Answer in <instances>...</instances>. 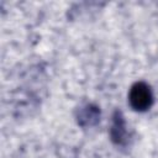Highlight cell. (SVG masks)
Here are the masks:
<instances>
[{
  "instance_id": "6da1fadb",
  "label": "cell",
  "mask_w": 158,
  "mask_h": 158,
  "mask_svg": "<svg viewBox=\"0 0 158 158\" xmlns=\"http://www.w3.org/2000/svg\"><path fill=\"white\" fill-rule=\"evenodd\" d=\"M128 100L131 106L136 111H146L152 106L153 94L151 88L146 83L138 81L132 85L128 94Z\"/></svg>"
}]
</instances>
